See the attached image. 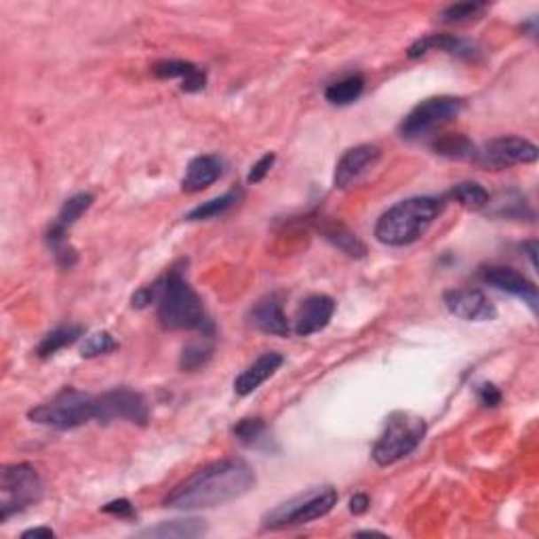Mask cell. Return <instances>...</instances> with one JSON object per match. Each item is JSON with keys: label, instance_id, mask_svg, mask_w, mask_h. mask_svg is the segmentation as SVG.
<instances>
[{"label": "cell", "instance_id": "obj_1", "mask_svg": "<svg viewBox=\"0 0 539 539\" xmlns=\"http://www.w3.org/2000/svg\"><path fill=\"white\" fill-rule=\"evenodd\" d=\"M255 472L243 459H219L202 465L165 497V508L209 510L245 497L255 487Z\"/></svg>", "mask_w": 539, "mask_h": 539}, {"label": "cell", "instance_id": "obj_2", "mask_svg": "<svg viewBox=\"0 0 539 539\" xmlns=\"http://www.w3.org/2000/svg\"><path fill=\"white\" fill-rule=\"evenodd\" d=\"M133 308H148L152 303L159 306V323L171 331H199L205 337H211L213 320L205 310L200 295L184 278L182 270L171 268L165 277L148 286H142L133 295Z\"/></svg>", "mask_w": 539, "mask_h": 539}, {"label": "cell", "instance_id": "obj_3", "mask_svg": "<svg viewBox=\"0 0 539 539\" xmlns=\"http://www.w3.org/2000/svg\"><path fill=\"white\" fill-rule=\"evenodd\" d=\"M442 213V200L430 196H413V199L396 202L375 223V238L387 246H407L428 232L432 223Z\"/></svg>", "mask_w": 539, "mask_h": 539}, {"label": "cell", "instance_id": "obj_4", "mask_svg": "<svg viewBox=\"0 0 539 539\" xmlns=\"http://www.w3.org/2000/svg\"><path fill=\"white\" fill-rule=\"evenodd\" d=\"M337 499L340 496L333 487H312L270 510L262 522L266 529H289V527L308 525V522L327 516L335 508Z\"/></svg>", "mask_w": 539, "mask_h": 539}, {"label": "cell", "instance_id": "obj_5", "mask_svg": "<svg viewBox=\"0 0 539 539\" xmlns=\"http://www.w3.org/2000/svg\"><path fill=\"white\" fill-rule=\"evenodd\" d=\"M426 436V421L409 411H396L386 419V428L373 447L378 465H392L411 455Z\"/></svg>", "mask_w": 539, "mask_h": 539}, {"label": "cell", "instance_id": "obj_6", "mask_svg": "<svg viewBox=\"0 0 539 539\" xmlns=\"http://www.w3.org/2000/svg\"><path fill=\"white\" fill-rule=\"evenodd\" d=\"M34 424L55 430H74L95 419V398L76 387H64L49 402L38 404L27 413Z\"/></svg>", "mask_w": 539, "mask_h": 539}, {"label": "cell", "instance_id": "obj_7", "mask_svg": "<svg viewBox=\"0 0 539 539\" xmlns=\"http://www.w3.org/2000/svg\"><path fill=\"white\" fill-rule=\"evenodd\" d=\"M43 480L30 464L4 465L0 472V519L9 520L13 514L36 505L43 497Z\"/></svg>", "mask_w": 539, "mask_h": 539}, {"label": "cell", "instance_id": "obj_8", "mask_svg": "<svg viewBox=\"0 0 539 539\" xmlns=\"http://www.w3.org/2000/svg\"><path fill=\"white\" fill-rule=\"evenodd\" d=\"M464 110V99L453 95H438L428 98L404 116L401 122V135L404 139H419L424 135L436 131L438 127L447 125L457 118Z\"/></svg>", "mask_w": 539, "mask_h": 539}, {"label": "cell", "instance_id": "obj_9", "mask_svg": "<svg viewBox=\"0 0 539 539\" xmlns=\"http://www.w3.org/2000/svg\"><path fill=\"white\" fill-rule=\"evenodd\" d=\"M95 419L99 424L129 421L135 426H145L150 419V409L139 392L129 387H114L95 398Z\"/></svg>", "mask_w": 539, "mask_h": 539}, {"label": "cell", "instance_id": "obj_10", "mask_svg": "<svg viewBox=\"0 0 539 539\" xmlns=\"http://www.w3.org/2000/svg\"><path fill=\"white\" fill-rule=\"evenodd\" d=\"M537 156V145L531 144L529 139L497 137L479 150L476 160L488 168H505L512 165H525V162H535Z\"/></svg>", "mask_w": 539, "mask_h": 539}, {"label": "cell", "instance_id": "obj_11", "mask_svg": "<svg viewBox=\"0 0 539 539\" xmlns=\"http://www.w3.org/2000/svg\"><path fill=\"white\" fill-rule=\"evenodd\" d=\"M381 159V150L373 144H361L354 145V148L346 150L344 156L337 160L335 173H333V184L337 190H348L354 184H358L367 173L373 171L378 167Z\"/></svg>", "mask_w": 539, "mask_h": 539}, {"label": "cell", "instance_id": "obj_12", "mask_svg": "<svg viewBox=\"0 0 539 539\" xmlns=\"http://www.w3.org/2000/svg\"><path fill=\"white\" fill-rule=\"evenodd\" d=\"M442 300L447 310L465 323H488L497 316L493 301L480 289H451Z\"/></svg>", "mask_w": 539, "mask_h": 539}, {"label": "cell", "instance_id": "obj_13", "mask_svg": "<svg viewBox=\"0 0 539 539\" xmlns=\"http://www.w3.org/2000/svg\"><path fill=\"white\" fill-rule=\"evenodd\" d=\"M430 51H445L449 55H455L459 59H468L474 61L480 58V47L476 43L465 41V38L453 36V34H428V36L419 38L415 41L411 47H409L407 55L411 59L424 58L428 55Z\"/></svg>", "mask_w": 539, "mask_h": 539}, {"label": "cell", "instance_id": "obj_14", "mask_svg": "<svg viewBox=\"0 0 539 539\" xmlns=\"http://www.w3.org/2000/svg\"><path fill=\"white\" fill-rule=\"evenodd\" d=\"M246 320H249L251 327L268 335L285 337L291 331L289 320H286L283 310V300H280L278 293L263 295L262 300L253 303L249 314H246Z\"/></svg>", "mask_w": 539, "mask_h": 539}, {"label": "cell", "instance_id": "obj_15", "mask_svg": "<svg viewBox=\"0 0 539 539\" xmlns=\"http://www.w3.org/2000/svg\"><path fill=\"white\" fill-rule=\"evenodd\" d=\"M480 277L487 285L496 286L504 293L520 297L522 301L529 303L533 310L537 308V286L527 277H522L519 270L508 266H488L482 270Z\"/></svg>", "mask_w": 539, "mask_h": 539}, {"label": "cell", "instance_id": "obj_16", "mask_svg": "<svg viewBox=\"0 0 539 539\" xmlns=\"http://www.w3.org/2000/svg\"><path fill=\"white\" fill-rule=\"evenodd\" d=\"M333 314H335L333 297L323 293L306 297L300 306V310H297L293 331L300 337L318 333V331H323L331 323Z\"/></svg>", "mask_w": 539, "mask_h": 539}, {"label": "cell", "instance_id": "obj_17", "mask_svg": "<svg viewBox=\"0 0 539 539\" xmlns=\"http://www.w3.org/2000/svg\"><path fill=\"white\" fill-rule=\"evenodd\" d=\"M285 358L278 352H263L255 363L249 364L243 373L238 375L234 381V392L238 396H249L251 392H255L263 381L272 378L277 371L283 367Z\"/></svg>", "mask_w": 539, "mask_h": 539}, {"label": "cell", "instance_id": "obj_18", "mask_svg": "<svg viewBox=\"0 0 539 539\" xmlns=\"http://www.w3.org/2000/svg\"><path fill=\"white\" fill-rule=\"evenodd\" d=\"M223 173V162L219 156L213 154H202L196 156L194 160H190L188 168H185V176L182 179V190L185 194H199L202 190L209 188L211 184H215Z\"/></svg>", "mask_w": 539, "mask_h": 539}, {"label": "cell", "instance_id": "obj_19", "mask_svg": "<svg viewBox=\"0 0 539 539\" xmlns=\"http://www.w3.org/2000/svg\"><path fill=\"white\" fill-rule=\"evenodd\" d=\"M152 72H154L159 78H165V81L179 78V81H182V91H185V93H199L205 89V84H207L205 72H202L199 66L190 64V61L165 59V61H159V64H154Z\"/></svg>", "mask_w": 539, "mask_h": 539}, {"label": "cell", "instance_id": "obj_20", "mask_svg": "<svg viewBox=\"0 0 539 539\" xmlns=\"http://www.w3.org/2000/svg\"><path fill=\"white\" fill-rule=\"evenodd\" d=\"M207 533V525L205 520L199 519H188V520H165L160 522V525L150 527V529L139 531V537H200Z\"/></svg>", "mask_w": 539, "mask_h": 539}, {"label": "cell", "instance_id": "obj_21", "mask_svg": "<svg viewBox=\"0 0 539 539\" xmlns=\"http://www.w3.org/2000/svg\"><path fill=\"white\" fill-rule=\"evenodd\" d=\"M82 333L84 329L81 324H64V327L53 329L41 340V344L36 348V356L38 358L53 356V354H58L59 350H64V348L72 346L74 341L81 340Z\"/></svg>", "mask_w": 539, "mask_h": 539}, {"label": "cell", "instance_id": "obj_22", "mask_svg": "<svg viewBox=\"0 0 539 539\" xmlns=\"http://www.w3.org/2000/svg\"><path fill=\"white\" fill-rule=\"evenodd\" d=\"M432 150L436 152L438 156H445V159H453V160H476V154H479V150H476V145L470 142L465 135H442L441 139H436L434 144H432Z\"/></svg>", "mask_w": 539, "mask_h": 539}, {"label": "cell", "instance_id": "obj_23", "mask_svg": "<svg viewBox=\"0 0 539 539\" xmlns=\"http://www.w3.org/2000/svg\"><path fill=\"white\" fill-rule=\"evenodd\" d=\"M364 78L361 74H350L341 81L331 82L324 89V99L333 105H350L363 95Z\"/></svg>", "mask_w": 539, "mask_h": 539}, {"label": "cell", "instance_id": "obj_24", "mask_svg": "<svg viewBox=\"0 0 539 539\" xmlns=\"http://www.w3.org/2000/svg\"><path fill=\"white\" fill-rule=\"evenodd\" d=\"M323 234L329 243H333L337 249L344 251L346 255L350 257L367 255V246H364L363 240L358 238L356 234H352L346 226H341V223H329V226L323 228Z\"/></svg>", "mask_w": 539, "mask_h": 539}, {"label": "cell", "instance_id": "obj_25", "mask_svg": "<svg viewBox=\"0 0 539 539\" xmlns=\"http://www.w3.org/2000/svg\"><path fill=\"white\" fill-rule=\"evenodd\" d=\"M447 199L459 202V205H464L465 209L480 211V209H485V207L488 205L491 196H488V192H487L485 188H482L480 184H476V182H462V184L453 185V188L449 190Z\"/></svg>", "mask_w": 539, "mask_h": 539}, {"label": "cell", "instance_id": "obj_26", "mask_svg": "<svg viewBox=\"0 0 539 539\" xmlns=\"http://www.w3.org/2000/svg\"><path fill=\"white\" fill-rule=\"evenodd\" d=\"M240 199H243V190H230V192H226L223 196H217V199L202 202V205L190 211L188 215H185V219H188V222H202V219L223 215V213L232 209Z\"/></svg>", "mask_w": 539, "mask_h": 539}, {"label": "cell", "instance_id": "obj_27", "mask_svg": "<svg viewBox=\"0 0 539 539\" xmlns=\"http://www.w3.org/2000/svg\"><path fill=\"white\" fill-rule=\"evenodd\" d=\"M66 232H67V230L55 226V223L49 228V232H47V245H49V249H51V253H53L55 262H58V266L61 270L74 268V263L78 262V253H76L74 246L67 243Z\"/></svg>", "mask_w": 539, "mask_h": 539}, {"label": "cell", "instance_id": "obj_28", "mask_svg": "<svg viewBox=\"0 0 539 539\" xmlns=\"http://www.w3.org/2000/svg\"><path fill=\"white\" fill-rule=\"evenodd\" d=\"M93 205V196L87 192H81L76 196H72V199H67L64 202V207L59 209V215L55 219V226L67 230L70 226H74V223L81 219L84 213L91 209Z\"/></svg>", "mask_w": 539, "mask_h": 539}, {"label": "cell", "instance_id": "obj_29", "mask_svg": "<svg viewBox=\"0 0 539 539\" xmlns=\"http://www.w3.org/2000/svg\"><path fill=\"white\" fill-rule=\"evenodd\" d=\"M211 358H213V344H209L207 340L190 341V344L184 348L182 358H179V367H182V371H199L205 367Z\"/></svg>", "mask_w": 539, "mask_h": 539}, {"label": "cell", "instance_id": "obj_30", "mask_svg": "<svg viewBox=\"0 0 539 539\" xmlns=\"http://www.w3.org/2000/svg\"><path fill=\"white\" fill-rule=\"evenodd\" d=\"M485 11H487L485 3L451 4V7L442 9L441 13H438V21H441V24H465V21L479 20Z\"/></svg>", "mask_w": 539, "mask_h": 539}, {"label": "cell", "instance_id": "obj_31", "mask_svg": "<svg viewBox=\"0 0 539 539\" xmlns=\"http://www.w3.org/2000/svg\"><path fill=\"white\" fill-rule=\"evenodd\" d=\"M266 424L260 418H246L240 419L238 424L232 428V434L236 436V441L243 442L246 447H260L263 441H268L266 436Z\"/></svg>", "mask_w": 539, "mask_h": 539}, {"label": "cell", "instance_id": "obj_32", "mask_svg": "<svg viewBox=\"0 0 539 539\" xmlns=\"http://www.w3.org/2000/svg\"><path fill=\"white\" fill-rule=\"evenodd\" d=\"M118 348L116 340L112 337L108 331H98V333H91L89 337H84L82 346H81V356L82 358H95V356H104V354L114 352Z\"/></svg>", "mask_w": 539, "mask_h": 539}, {"label": "cell", "instance_id": "obj_33", "mask_svg": "<svg viewBox=\"0 0 539 539\" xmlns=\"http://www.w3.org/2000/svg\"><path fill=\"white\" fill-rule=\"evenodd\" d=\"M101 512L116 516V519H135V516H137L133 504L129 502V499H114V502L105 504L104 508H101Z\"/></svg>", "mask_w": 539, "mask_h": 539}, {"label": "cell", "instance_id": "obj_34", "mask_svg": "<svg viewBox=\"0 0 539 539\" xmlns=\"http://www.w3.org/2000/svg\"><path fill=\"white\" fill-rule=\"evenodd\" d=\"M274 160H277V156H274V154H263L262 159L251 167L246 182H249V184H260V182H263V177H266L268 173H270V168H272Z\"/></svg>", "mask_w": 539, "mask_h": 539}, {"label": "cell", "instance_id": "obj_35", "mask_svg": "<svg viewBox=\"0 0 539 539\" xmlns=\"http://www.w3.org/2000/svg\"><path fill=\"white\" fill-rule=\"evenodd\" d=\"M479 401L480 404H485V407H497V404L502 402V392L493 384H482L479 387Z\"/></svg>", "mask_w": 539, "mask_h": 539}, {"label": "cell", "instance_id": "obj_36", "mask_svg": "<svg viewBox=\"0 0 539 539\" xmlns=\"http://www.w3.org/2000/svg\"><path fill=\"white\" fill-rule=\"evenodd\" d=\"M369 505H371L369 497L364 496V493H356V496L350 499V512L352 514H364L369 510Z\"/></svg>", "mask_w": 539, "mask_h": 539}, {"label": "cell", "instance_id": "obj_37", "mask_svg": "<svg viewBox=\"0 0 539 539\" xmlns=\"http://www.w3.org/2000/svg\"><path fill=\"white\" fill-rule=\"evenodd\" d=\"M55 533L53 529H49V527H36V529H30V531H24L21 533V537H53Z\"/></svg>", "mask_w": 539, "mask_h": 539}, {"label": "cell", "instance_id": "obj_38", "mask_svg": "<svg viewBox=\"0 0 539 539\" xmlns=\"http://www.w3.org/2000/svg\"><path fill=\"white\" fill-rule=\"evenodd\" d=\"M535 251H537V245L535 243L527 245V253H529V260H531L533 266H535Z\"/></svg>", "mask_w": 539, "mask_h": 539}, {"label": "cell", "instance_id": "obj_39", "mask_svg": "<svg viewBox=\"0 0 539 539\" xmlns=\"http://www.w3.org/2000/svg\"><path fill=\"white\" fill-rule=\"evenodd\" d=\"M356 535H379V537H384V533H378V531H358Z\"/></svg>", "mask_w": 539, "mask_h": 539}]
</instances>
